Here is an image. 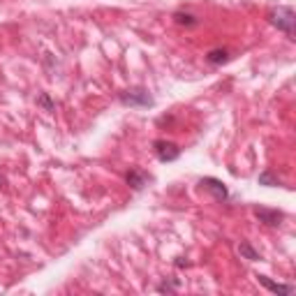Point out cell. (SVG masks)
<instances>
[{
    "mask_svg": "<svg viewBox=\"0 0 296 296\" xmlns=\"http://www.w3.org/2000/svg\"><path fill=\"white\" fill-rule=\"evenodd\" d=\"M269 23L273 25V28H278V30L287 32V35H294V25H296V14L292 7H276V9H271L269 12Z\"/></svg>",
    "mask_w": 296,
    "mask_h": 296,
    "instance_id": "obj_1",
    "label": "cell"
},
{
    "mask_svg": "<svg viewBox=\"0 0 296 296\" xmlns=\"http://www.w3.org/2000/svg\"><path fill=\"white\" fill-rule=\"evenodd\" d=\"M120 102H123L125 107H141V109H148V107H153V104H155L151 90L141 88V86H137V88H130V90H125V93H120Z\"/></svg>",
    "mask_w": 296,
    "mask_h": 296,
    "instance_id": "obj_2",
    "label": "cell"
},
{
    "mask_svg": "<svg viewBox=\"0 0 296 296\" xmlns=\"http://www.w3.org/2000/svg\"><path fill=\"white\" fill-rule=\"evenodd\" d=\"M153 151H155L160 162H174V160L181 158V148H178L174 141H167V139L153 141Z\"/></svg>",
    "mask_w": 296,
    "mask_h": 296,
    "instance_id": "obj_3",
    "label": "cell"
},
{
    "mask_svg": "<svg viewBox=\"0 0 296 296\" xmlns=\"http://www.w3.org/2000/svg\"><path fill=\"white\" fill-rule=\"evenodd\" d=\"M255 218L259 222H264L266 227H280V222H283L285 213L283 211H278V208H266V206H255Z\"/></svg>",
    "mask_w": 296,
    "mask_h": 296,
    "instance_id": "obj_4",
    "label": "cell"
},
{
    "mask_svg": "<svg viewBox=\"0 0 296 296\" xmlns=\"http://www.w3.org/2000/svg\"><path fill=\"white\" fill-rule=\"evenodd\" d=\"M199 185H202V190H206V192H211V195L218 199V202H227L229 199V190H227V185L222 181H218V178H211V176H206V178H202L199 181Z\"/></svg>",
    "mask_w": 296,
    "mask_h": 296,
    "instance_id": "obj_5",
    "label": "cell"
},
{
    "mask_svg": "<svg viewBox=\"0 0 296 296\" xmlns=\"http://www.w3.org/2000/svg\"><path fill=\"white\" fill-rule=\"evenodd\" d=\"M255 278H257V283H259V285H264L266 290L273 292V294H278V296H292V294H294V287H292V285L273 283V280H271L269 276H259V273H257Z\"/></svg>",
    "mask_w": 296,
    "mask_h": 296,
    "instance_id": "obj_6",
    "label": "cell"
},
{
    "mask_svg": "<svg viewBox=\"0 0 296 296\" xmlns=\"http://www.w3.org/2000/svg\"><path fill=\"white\" fill-rule=\"evenodd\" d=\"M148 181H151V176H148L144 169H130V171L125 174V183H127V185H130L132 190H137V192H139V190H144Z\"/></svg>",
    "mask_w": 296,
    "mask_h": 296,
    "instance_id": "obj_7",
    "label": "cell"
},
{
    "mask_svg": "<svg viewBox=\"0 0 296 296\" xmlns=\"http://www.w3.org/2000/svg\"><path fill=\"white\" fill-rule=\"evenodd\" d=\"M229 51L227 49H211L206 53V60L211 65H225V63H229Z\"/></svg>",
    "mask_w": 296,
    "mask_h": 296,
    "instance_id": "obj_8",
    "label": "cell"
},
{
    "mask_svg": "<svg viewBox=\"0 0 296 296\" xmlns=\"http://www.w3.org/2000/svg\"><path fill=\"white\" fill-rule=\"evenodd\" d=\"M239 252H241V257H243V259H250V262H257V259H262V255H259V252L255 250V248H252L248 241H241Z\"/></svg>",
    "mask_w": 296,
    "mask_h": 296,
    "instance_id": "obj_9",
    "label": "cell"
},
{
    "mask_svg": "<svg viewBox=\"0 0 296 296\" xmlns=\"http://www.w3.org/2000/svg\"><path fill=\"white\" fill-rule=\"evenodd\" d=\"M257 183L259 185H266V188H276V185H283V181L273 174V171H262L259 174V178H257Z\"/></svg>",
    "mask_w": 296,
    "mask_h": 296,
    "instance_id": "obj_10",
    "label": "cell"
},
{
    "mask_svg": "<svg viewBox=\"0 0 296 296\" xmlns=\"http://www.w3.org/2000/svg\"><path fill=\"white\" fill-rule=\"evenodd\" d=\"M174 19H176L178 25H185V28H195V25H199V19L192 16V14H188V12H176L174 14Z\"/></svg>",
    "mask_w": 296,
    "mask_h": 296,
    "instance_id": "obj_11",
    "label": "cell"
},
{
    "mask_svg": "<svg viewBox=\"0 0 296 296\" xmlns=\"http://www.w3.org/2000/svg\"><path fill=\"white\" fill-rule=\"evenodd\" d=\"M155 290H158L160 294H174V292L178 290V280H164V283H160Z\"/></svg>",
    "mask_w": 296,
    "mask_h": 296,
    "instance_id": "obj_12",
    "label": "cell"
},
{
    "mask_svg": "<svg viewBox=\"0 0 296 296\" xmlns=\"http://www.w3.org/2000/svg\"><path fill=\"white\" fill-rule=\"evenodd\" d=\"M37 104H39V107H42V109H44V111H53V109H56V104H53V100H51V97H49V95H46V93H42V95H39V97H37Z\"/></svg>",
    "mask_w": 296,
    "mask_h": 296,
    "instance_id": "obj_13",
    "label": "cell"
},
{
    "mask_svg": "<svg viewBox=\"0 0 296 296\" xmlns=\"http://www.w3.org/2000/svg\"><path fill=\"white\" fill-rule=\"evenodd\" d=\"M174 264H176L178 269H185V266H190V262H188V259H185V257H178L176 262H174Z\"/></svg>",
    "mask_w": 296,
    "mask_h": 296,
    "instance_id": "obj_14",
    "label": "cell"
},
{
    "mask_svg": "<svg viewBox=\"0 0 296 296\" xmlns=\"http://www.w3.org/2000/svg\"><path fill=\"white\" fill-rule=\"evenodd\" d=\"M5 185H7V178H5V176H2V174H0V190L5 188Z\"/></svg>",
    "mask_w": 296,
    "mask_h": 296,
    "instance_id": "obj_15",
    "label": "cell"
}]
</instances>
